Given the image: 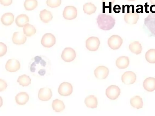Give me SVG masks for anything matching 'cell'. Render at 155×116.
Listing matches in <instances>:
<instances>
[{
  "instance_id": "1",
  "label": "cell",
  "mask_w": 155,
  "mask_h": 116,
  "mask_svg": "<svg viewBox=\"0 0 155 116\" xmlns=\"http://www.w3.org/2000/svg\"><path fill=\"white\" fill-rule=\"evenodd\" d=\"M99 28L103 30H109L114 26L115 20L111 15L105 14H100L97 18Z\"/></svg>"
},
{
  "instance_id": "2",
  "label": "cell",
  "mask_w": 155,
  "mask_h": 116,
  "mask_svg": "<svg viewBox=\"0 0 155 116\" xmlns=\"http://www.w3.org/2000/svg\"><path fill=\"white\" fill-rule=\"evenodd\" d=\"M100 42L98 38L92 36L89 37L86 41V47L90 51H94L98 48Z\"/></svg>"
},
{
  "instance_id": "3",
  "label": "cell",
  "mask_w": 155,
  "mask_h": 116,
  "mask_svg": "<svg viewBox=\"0 0 155 116\" xmlns=\"http://www.w3.org/2000/svg\"><path fill=\"white\" fill-rule=\"evenodd\" d=\"M108 44L112 49L117 50L120 48L123 43V40L119 36L114 35L108 39Z\"/></svg>"
},
{
  "instance_id": "4",
  "label": "cell",
  "mask_w": 155,
  "mask_h": 116,
  "mask_svg": "<svg viewBox=\"0 0 155 116\" xmlns=\"http://www.w3.org/2000/svg\"><path fill=\"white\" fill-rule=\"evenodd\" d=\"M77 9L73 6H66L64 8L63 13L64 18L68 20L75 19L77 17Z\"/></svg>"
},
{
  "instance_id": "5",
  "label": "cell",
  "mask_w": 155,
  "mask_h": 116,
  "mask_svg": "<svg viewBox=\"0 0 155 116\" xmlns=\"http://www.w3.org/2000/svg\"><path fill=\"white\" fill-rule=\"evenodd\" d=\"M144 24L151 33L155 35V13H150L145 18Z\"/></svg>"
},
{
  "instance_id": "6",
  "label": "cell",
  "mask_w": 155,
  "mask_h": 116,
  "mask_svg": "<svg viewBox=\"0 0 155 116\" xmlns=\"http://www.w3.org/2000/svg\"><path fill=\"white\" fill-rule=\"evenodd\" d=\"M120 93L119 88L116 85H111L106 89V94L107 97L111 100L117 99Z\"/></svg>"
},
{
  "instance_id": "7",
  "label": "cell",
  "mask_w": 155,
  "mask_h": 116,
  "mask_svg": "<svg viewBox=\"0 0 155 116\" xmlns=\"http://www.w3.org/2000/svg\"><path fill=\"white\" fill-rule=\"evenodd\" d=\"M76 54L75 51L71 47H66L62 52L61 57L65 61L70 62L75 58Z\"/></svg>"
},
{
  "instance_id": "8",
  "label": "cell",
  "mask_w": 155,
  "mask_h": 116,
  "mask_svg": "<svg viewBox=\"0 0 155 116\" xmlns=\"http://www.w3.org/2000/svg\"><path fill=\"white\" fill-rule=\"evenodd\" d=\"M56 40L54 36L50 33L45 34L42 37L41 43L44 47L49 48L53 46L55 43Z\"/></svg>"
},
{
  "instance_id": "9",
  "label": "cell",
  "mask_w": 155,
  "mask_h": 116,
  "mask_svg": "<svg viewBox=\"0 0 155 116\" xmlns=\"http://www.w3.org/2000/svg\"><path fill=\"white\" fill-rule=\"evenodd\" d=\"M58 91L60 95L63 96H68L72 93L73 87L69 83L63 82L60 85Z\"/></svg>"
},
{
  "instance_id": "10",
  "label": "cell",
  "mask_w": 155,
  "mask_h": 116,
  "mask_svg": "<svg viewBox=\"0 0 155 116\" xmlns=\"http://www.w3.org/2000/svg\"><path fill=\"white\" fill-rule=\"evenodd\" d=\"M122 82L125 84L130 85L134 83L136 80L135 74L132 71L125 72L121 77Z\"/></svg>"
},
{
  "instance_id": "11",
  "label": "cell",
  "mask_w": 155,
  "mask_h": 116,
  "mask_svg": "<svg viewBox=\"0 0 155 116\" xmlns=\"http://www.w3.org/2000/svg\"><path fill=\"white\" fill-rule=\"evenodd\" d=\"M5 69L11 72H15L19 69L20 64L17 60L12 59L8 60L5 64Z\"/></svg>"
},
{
  "instance_id": "12",
  "label": "cell",
  "mask_w": 155,
  "mask_h": 116,
  "mask_svg": "<svg viewBox=\"0 0 155 116\" xmlns=\"http://www.w3.org/2000/svg\"><path fill=\"white\" fill-rule=\"evenodd\" d=\"M94 74L95 77L99 79H104L108 76L109 70L106 67L101 66L97 67L94 70Z\"/></svg>"
},
{
  "instance_id": "13",
  "label": "cell",
  "mask_w": 155,
  "mask_h": 116,
  "mask_svg": "<svg viewBox=\"0 0 155 116\" xmlns=\"http://www.w3.org/2000/svg\"><path fill=\"white\" fill-rule=\"evenodd\" d=\"M52 95L51 90L45 87L40 89L38 95L39 99L42 101H47L51 98Z\"/></svg>"
},
{
  "instance_id": "14",
  "label": "cell",
  "mask_w": 155,
  "mask_h": 116,
  "mask_svg": "<svg viewBox=\"0 0 155 116\" xmlns=\"http://www.w3.org/2000/svg\"><path fill=\"white\" fill-rule=\"evenodd\" d=\"M139 15L136 12L130 11L126 13L124 16V20L126 23L132 24H136L139 18Z\"/></svg>"
},
{
  "instance_id": "15",
  "label": "cell",
  "mask_w": 155,
  "mask_h": 116,
  "mask_svg": "<svg viewBox=\"0 0 155 116\" xmlns=\"http://www.w3.org/2000/svg\"><path fill=\"white\" fill-rule=\"evenodd\" d=\"M26 40V37L24 33L21 32H15L12 37L13 42L16 44H22Z\"/></svg>"
},
{
  "instance_id": "16",
  "label": "cell",
  "mask_w": 155,
  "mask_h": 116,
  "mask_svg": "<svg viewBox=\"0 0 155 116\" xmlns=\"http://www.w3.org/2000/svg\"><path fill=\"white\" fill-rule=\"evenodd\" d=\"M143 86L144 89L148 92L154 91L155 90V78L152 77L147 78L143 82Z\"/></svg>"
},
{
  "instance_id": "17",
  "label": "cell",
  "mask_w": 155,
  "mask_h": 116,
  "mask_svg": "<svg viewBox=\"0 0 155 116\" xmlns=\"http://www.w3.org/2000/svg\"><path fill=\"white\" fill-rule=\"evenodd\" d=\"M129 64V58L125 56H122L118 58L116 61V64L117 67L120 69H124L127 68Z\"/></svg>"
},
{
  "instance_id": "18",
  "label": "cell",
  "mask_w": 155,
  "mask_h": 116,
  "mask_svg": "<svg viewBox=\"0 0 155 116\" xmlns=\"http://www.w3.org/2000/svg\"><path fill=\"white\" fill-rule=\"evenodd\" d=\"M29 96L26 92H21L18 93L15 96V99L17 104L20 105L25 104L28 101Z\"/></svg>"
},
{
  "instance_id": "19",
  "label": "cell",
  "mask_w": 155,
  "mask_h": 116,
  "mask_svg": "<svg viewBox=\"0 0 155 116\" xmlns=\"http://www.w3.org/2000/svg\"><path fill=\"white\" fill-rule=\"evenodd\" d=\"M86 106L90 108H94L97 107V101L96 97L93 95L87 96L84 100Z\"/></svg>"
},
{
  "instance_id": "20",
  "label": "cell",
  "mask_w": 155,
  "mask_h": 116,
  "mask_svg": "<svg viewBox=\"0 0 155 116\" xmlns=\"http://www.w3.org/2000/svg\"><path fill=\"white\" fill-rule=\"evenodd\" d=\"M14 21V16L11 13H6L4 14L1 18L2 23L5 25H11Z\"/></svg>"
},
{
  "instance_id": "21",
  "label": "cell",
  "mask_w": 155,
  "mask_h": 116,
  "mask_svg": "<svg viewBox=\"0 0 155 116\" xmlns=\"http://www.w3.org/2000/svg\"><path fill=\"white\" fill-rule=\"evenodd\" d=\"M130 103L133 107L137 109L142 108L143 105L142 98L138 95L135 96L131 98Z\"/></svg>"
},
{
  "instance_id": "22",
  "label": "cell",
  "mask_w": 155,
  "mask_h": 116,
  "mask_svg": "<svg viewBox=\"0 0 155 116\" xmlns=\"http://www.w3.org/2000/svg\"><path fill=\"white\" fill-rule=\"evenodd\" d=\"M129 47L130 51L137 55L141 53L142 47L141 44L138 41H134L131 43Z\"/></svg>"
},
{
  "instance_id": "23",
  "label": "cell",
  "mask_w": 155,
  "mask_h": 116,
  "mask_svg": "<svg viewBox=\"0 0 155 116\" xmlns=\"http://www.w3.org/2000/svg\"><path fill=\"white\" fill-rule=\"evenodd\" d=\"M39 16L41 20L45 23L49 22L53 18L51 12L45 9L40 11Z\"/></svg>"
},
{
  "instance_id": "24",
  "label": "cell",
  "mask_w": 155,
  "mask_h": 116,
  "mask_svg": "<svg viewBox=\"0 0 155 116\" xmlns=\"http://www.w3.org/2000/svg\"><path fill=\"white\" fill-rule=\"evenodd\" d=\"M29 21L28 17L25 14H21L18 15L15 19V23L18 27H21Z\"/></svg>"
},
{
  "instance_id": "25",
  "label": "cell",
  "mask_w": 155,
  "mask_h": 116,
  "mask_svg": "<svg viewBox=\"0 0 155 116\" xmlns=\"http://www.w3.org/2000/svg\"><path fill=\"white\" fill-rule=\"evenodd\" d=\"M52 106L53 109L56 112H60L63 111L65 108L63 102L58 99L53 101Z\"/></svg>"
},
{
  "instance_id": "26",
  "label": "cell",
  "mask_w": 155,
  "mask_h": 116,
  "mask_svg": "<svg viewBox=\"0 0 155 116\" xmlns=\"http://www.w3.org/2000/svg\"><path fill=\"white\" fill-rule=\"evenodd\" d=\"M23 31L26 36L31 37L35 33L36 30L33 25L28 23L24 26Z\"/></svg>"
},
{
  "instance_id": "27",
  "label": "cell",
  "mask_w": 155,
  "mask_h": 116,
  "mask_svg": "<svg viewBox=\"0 0 155 116\" xmlns=\"http://www.w3.org/2000/svg\"><path fill=\"white\" fill-rule=\"evenodd\" d=\"M96 9V7L91 2L87 3L83 5V10L87 14L90 15L95 13Z\"/></svg>"
},
{
  "instance_id": "28",
  "label": "cell",
  "mask_w": 155,
  "mask_h": 116,
  "mask_svg": "<svg viewBox=\"0 0 155 116\" xmlns=\"http://www.w3.org/2000/svg\"><path fill=\"white\" fill-rule=\"evenodd\" d=\"M31 79L29 76L24 74L19 76L17 80V82L19 85L23 86H26L31 83Z\"/></svg>"
},
{
  "instance_id": "29",
  "label": "cell",
  "mask_w": 155,
  "mask_h": 116,
  "mask_svg": "<svg viewBox=\"0 0 155 116\" xmlns=\"http://www.w3.org/2000/svg\"><path fill=\"white\" fill-rule=\"evenodd\" d=\"M145 57L147 61L150 63H155V49H151L146 53Z\"/></svg>"
},
{
  "instance_id": "30",
  "label": "cell",
  "mask_w": 155,
  "mask_h": 116,
  "mask_svg": "<svg viewBox=\"0 0 155 116\" xmlns=\"http://www.w3.org/2000/svg\"><path fill=\"white\" fill-rule=\"evenodd\" d=\"M38 6L37 0H25L24 3V6L25 9L28 11H31L35 9Z\"/></svg>"
},
{
  "instance_id": "31",
  "label": "cell",
  "mask_w": 155,
  "mask_h": 116,
  "mask_svg": "<svg viewBox=\"0 0 155 116\" xmlns=\"http://www.w3.org/2000/svg\"><path fill=\"white\" fill-rule=\"evenodd\" d=\"M47 5L51 8H56L59 6L61 3V0H47Z\"/></svg>"
},
{
  "instance_id": "32",
  "label": "cell",
  "mask_w": 155,
  "mask_h": 116,
  "mask_svg": "<svg viewBox=\"0 0 155 116\" xmlns=\"http://www.w3.org/2000/svg\"><path fill=\"white\" fill-rule=\"evenodd\" d=\"M7 51V46L4 43L0 42V56L5 55Z\"/></svg>"
},
{
  "instance_id": "33",
  "label": "cell",
  "mask_w": 155,
  "mask_h": 116,
  "mask_svg": "<svg viewBox=\"0 0 155 116\" xmlns=\"http://www.w3.org/2000/svg\"><path fill=\"white\" fill-rule=\"evenodd\" d=\"M7 86V85L6 82L3 80L0 79V91L1 92L5 90Z\"/></svg>"
},
{
  "instance_id": "34",
  "label": "cell",
  "mask_w": 155,
  "mask_h": 116,
  "mask_svg": "<svg viewBox=\"0 0 155 116\" xmlns=\"http://www.w3.org/2000/svg\"><path fill=\"white\" fill-rule=\"evenodd\" d=\"M0 2L4 6H9L12 3V0H0Z\"/></svg>"
},
{
  "instance_id": "35",
  "label": "cell",
  "mask_w": 155,
  "mask_h": 116,
  "mask_svg": "<svg viewBox=\"0 0 155 116\" xmlns=\"http://www.w3.org/2000/svg\"><path fill=\"white\" fill-rule=\"evenodd\" d=\"M102 2H104L106 6H110L114 2L115 0H101Z\"/></svg>"
},
{
  "instance_id": "36",
  "label": "cell",
  "mask_w": 155,
  "mask_h": 116,
  "mask_svg": "<svg viewBox=\"0 0 155 116\" xmlns=\"http://www.w3.org/2000/svg\"><path fill=\"white\" fill-rule=\"evenodd\" d=\"M136 12L137 13H143V6L142 5H140V8H137L136 10Z\"/></svg>"
},
{
  "instance_id": "37",
  "label": "cell",
  "mask_w": 155,
  "mask_h": 116,
  "mask_svg": "<svg viewBox=\"0 0 155 116\" xmlns=\"http://www.w3.org/2000/svg\"><path fill=\"white\" fill-rule=\"evenodd\" d=\"M150 12L153 13H155V5H151L150 8Z\"/></svg>"
},
{
  "instance_id": "38",
  "label": "cell",
  "mask_w": 155,
  "mask_h": 116,
  "mask_svg": "<svg viewBox=\"0 0 155 116\" xmlns=\"http://www.w3.org/2000/svg\"><path fill=\"white\" fill-rule=\"evenodd\" d=\"M149 6V5H147V2L144 5V6L145 7V12L146 13H148L149 12V11H148L147 10V7Z\"/></svg>"
},
{
  "instance_id": "39",
  "label": "cell",
  "mask_w": 155,
  "mask_h": 116,
  "mask_svg": "<svg viewBox=\"0 0 155 116\" xmlns=\"http://www.w3.org/2000/svg\"><path fill=\"white\" fill-rule=\"evenodd\" d=\"M151 3L152 5H155V0H150Z\"/></svg>"
},
{
  "instance_id": "40",
  "label": "cell",
  "mask_w": 155,
  "mask_h": 116,
  "mask_svg": "<svg viewBox=\"0 0 155 116\" xmlns=\"http://www.w3.org/2000/svg\"><path fill=\"white\" fill-rule=\"evenodd\" d=\"M128 1H134L136 0H127Z\"/></svg>"
}]
</instances>
